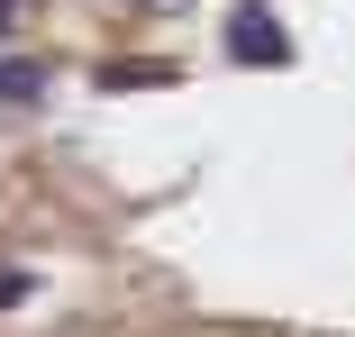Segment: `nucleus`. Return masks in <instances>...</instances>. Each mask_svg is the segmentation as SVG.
Here are the masks:
<instances>
[{
	"instance_id": "nucleus-1",
	"label": "nucleus",
	"mask_w": 355,
	"mask_h": 337,
	"mask_svg": "<svg viewBox=\"0 0 355 337\" xmlns=\"http://www.w3.org/2000/svg\"><path fill=\"white\" fill-rule=\"evenodd\" d=\"M219 46H228V64H246V74H273V64H292V28H282L264 0H237V10H228V28H219Z\"/></svg>"
},
{
	"instance_id": "nucleus-2",
	"label": "nucleus",
	"mask_w": 355,
	"mask_h": 337,
	"mask_svg": "<svg viewBox=\"0 0 355 337\" xmlns=\"http://www.w3.org/2000/svg\"><path fill=\"white\" fill-rule=\"evenodd\" d=\"M0 101H10V110H37L46 101V64L37 55H0Z\"/></svg>"
},
{
	"instance_id": "nucleus-3",
	"label": "nucleus",
	"mask_w": 355,
	"mask_h": 337,
	"mask_svg": "<svg viewBox=\"0 0 355 337\" xmlns=\"http://www.w3.org/2000/svg\"><path fill=\"white\" fill-rule=\"evenodd\" d=\"M10 301H28V274H0V310H10Z\"/></svg>"
},
{
	"instance_id": "nucleus-4",
	"label": "nucleus",
	"mask_w": 355,
	"mask_h": 337,
	"mask_svg": "<svg viewBox=\"0 0 355 337\" xmlns=\"http://www.w3.org/2000/svg\"><path fill=\"white\" fill-rule=\"evenodd\" d=\"M19 10H28V0H0V37H19Z\"/></svg>"
}]
</instances>
